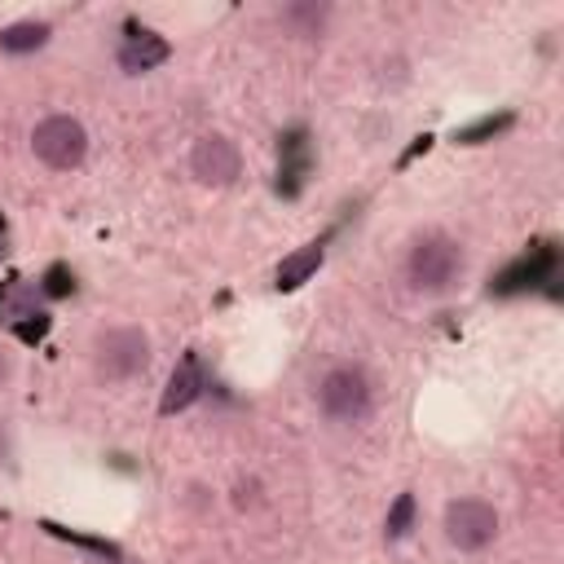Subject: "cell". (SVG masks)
<instances>
[{
  "label": "cell",
  "mask_w": 564,
  "mask_h": 564,
  "mask_svg": "<svg viewBox=\"0 0 564 564\" xmlns=\"http://www.w3.org/2000/svg\"><path fill=\"white\" fill-rule=\"evenodd\" d=\"M405 278L419 295H445L463 278V247L449 234H423L405 260Z\"/></svg>",
  "instance_id": "cell-1"
},
{
  "label": "cell",
  "mask_w": 564,
  "mask_h": 564,
  "mask_svg": "<svg viewBox=\"0 0 564 564\" xmlns=\"http://www.w3.org/2000/svg\"><path fill=\"white\" fill-rule=\"evenodd\" d=\"M150 361V335L141 326H110L93 339V366L110 383H128Z\"/></svg>",
  "instance_id": "cell-2"
},
{
  "label": "cell",
  "mask_w": 564,
  "mask_h": 564,
  "mask_svg": "<svg viewBox=\"0 0 564 564\" xmlns=\"http://www.w3.org/2000/svg\"><path fill=\"white\" fill-rule=\"evenodd\" d=\"M31 150H35V159H40L44 167L70 172V167H79L84 154H88V132H84V123L70 119V115H44V119L31 128Z\"/></svg>",
  "instance_id": "cell-3"
},
{
  "label": "cell",
  "mask_w": 564,
  "mask_h": 564,
  "mask_svg": "<svg viewBox=\"0 0 564 564\" xmlns=\"http://www.w3.org/2000/svg\"><path fill=\"white\" fill-rule=\"evenodd\" d=\"M370 401H375V392H370V379L361 366H335L317 383V405L335 423H361L370 414Z\"/></svg>",
  "instance_id": "cell-4"
},
{
  "label": "cell",
  "mask_w": 564,
  "mask_h": 564,
  "mask_svg": "<svg viewBox=\"0 0 564 564\" xmlns=\"http://www.w3.org/2000/svg\"><path fill=\"white\" fill-rule=\"evenodd\" d=\"M445 538L458 551H480L498 538V511L485 498H454L445 507Z\"/></svg>",
  "instance_id": "cell-5"
},
{
  "label": "cell",
  "mask_w": 564,
  "mask_h": 564,
  "mask_svg": "<svg viewBox=\"0 0 564 564\" xmlns=\"http://www.w3.org/2000/svg\"><path fill=\"white\" fill-rule=\"evenodd\" d=\"M189 172H194L203 185H234L238 172H242V154H238V145H234L229 137L207 132V137H198L194 150H189Z\"/></svg>",
  "instance_id": "cell-6"
},
{
  "label": "cell",
  "mask_w": 564,
  "mask_h": 564,
  "mask_svg": "<svg viewBox=\"0 0 564 564\" xmlns=\"http://www.w3.org/2000/svg\"><path fill=\"white\" fill-rule=\"evenodd\" d=\"M167 53H172V44H167L159 31L128 26V35H123V44H119V66H123L128 75H141V70L167 62Z\"/></svg>",
  "instance_id": "cell-7"
},
{
  "label": "cell",
  "mask_w": 564,
  "mask_h": 564,
  "mask_svg": "<svg viewBox=\"0 0 564 564\" xmlns=\"http://www.w3.org/2000/svg\"><path fill=\"white\" fill-rule=\"evenodd\" d=\"M203 366H198V357L189 352V357H181V366L172 370V379H167V388H163V401H159V410L163 414H176V410H185V405H194L198 401V392H203Z\"/></svg>",
  "instance_id": "cell-8"
},
{
  "label": "cell",
  "mask_w": 564,
  "mask_h": 564,
  "mask_svg": "<svg viewBox=\"0 0 564 564\" xmlns=\"http://www.w3.org/2000/svg\"><path fill=\"white\" fill-rule=\"evenodd\" d=\"M322 256H326V247L322 242H304L300 251H291L282 264H278V291H295V286H304L317 269H322Z\"/></svg>",
  "instance_id": "cell-9"
},
{
  "label": "cell",
  "mask_w": 564,
  "mask_h": 564,
  "mask_svg": "<svg viewBox=\"0 0 564 564\" xmlns=\"http://www.w3.org/2000/svg\"><path fill=\"white\" fill-rule=\"evenodd\" d=\"M48 22H35V18H26V22H13V26H4L0 31V48L4 53H35V48H44L48 44Z\"/></svg>",
  "instance_id": "cell-10"
},
{
  "label": "cell",
  "mask_w": 564,
  "mask_h": 564,
  "mask_svg": "<svg viewBox=\"0 0 564 564\" xmlns=\"http://www.w3.org/2000/svg\"><path fill=\"white\" fill-rule=\"evenodd\" d=\"M551 260H555L551 251H542L538 260H529V256H524L516 269H507V273L498 278V291H520V286H533V282H538V278L551 269Z\"/></svg>",
  "instance_id": "cell-11"
},
{
  "label": "cell",
  "mask_w": 564,
  "mask_h": 564,
  "mask_svg": "<svg viewBox=\"0 0 564 564\" xmlns=\"http://www.w3.org/2000/svg\"><path fill=\"white\" fill-rule=\"evenodd\" d=\"M410 524H414V494H401L388 511V538H405Z\"/></svg>",
  "instance_id": "cell-12"
},
{
  "label": "cell",
  "mask_w": 564,
  "mask_h": 564,
  "mask_svg": "<svg viewBox=\"0 0 564 564\" xmlns=\"http://www.w3.org/2000/svg\"><path fill=\"white\" fill-rule=\"evenodd\" d=\"M48 291H53V295H66V291H70V286H66V273H62V269H53V273H48Z\"/></svg>",
  "instance_id": "cell-13"
},
{
  "label": "cell",
  "mask_w": 564,
  "mask_h": 564,
  "mask_svg": "<svg viewBox=\"0 0 564 564\" xmlns=\"http://www.w3.org/2000/svg\"><path fill=\"white\" fill-rule=\"evenodd\" d=\"M4 251H9V225H4V216H0V260H4Z\"/></svg>",
  "instance_id": "cell-14"
},
{
  "label": "cell",
  "mask_w": 564,
  "mask_h": 564,
  "mask_svg": "<svg viewBox=\"0 0 564 564\" xmlns=\"http://www.w3.org/2000/svg\"><path fill=\"white\" fill-rule=\"evenodd\" d=\"M4 375H9V361H4V357H0V383H4Z\"/></svg>",
  "instance_id": "cell-15"
}]
</instances>
